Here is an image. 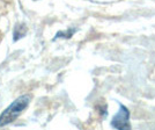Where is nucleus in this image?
I'll return each mask as SVG.
<instances>
[{"instance_id": "2", "label": "nucleus", "mask_w": 155, "mask_h": 130, "mask_svg": "<svg viewBox=\"0 0 155 130\" xmlns=\"http://www.w3.org/2000/svg\"><path fill=\"white\" fill-rule=\"evenodd\" d=\"M111 125L116 129H131L130 124V111L129 109L119 104V111L114 116L111 121Z\"/></svg>"}, {"instance_id": "1", "label": "nucleus", "mask_w": 155, "mask_h": 130, "mask_svg": "<svg viewBox=\"0 0 155 130\" xmlns=\"http://www.w3.org/2000/svg\"><path fill=\"white\" fill-rule=\"evenodd\" d=\"M29 104H30V97L29 95H21L18 99H15L13 102L1 113V115H0V128L14 122L29 106Z\"/></svg>"}, {"instance_id": "3", "label": "nucleus", "mask_w": 155, "mask_h": 130, "mask_svg": "<svg viewBox=\"0 0 155 130\" xmlns=\"http://www.w3.org/2000/svg\"><path fill=\"white\" fill-rule=\"evenodd\" d=\"M27 32V27L23 23L16 25L15 29H14V41H18L19 39H22Z\"/></svg>"}, {"instance_id": "4", "label": "nucleus", "mask_w": 155, "mask_h": 130, "mask_svg": "<svg viewBox=\"0 0 155 130\" xmlns=\"http://www.w3.org/2000/svg\"><path fill=\"white\" fill-rule=\"evenodd\" d=\"M75 32V29H71L70 32H57V35H56V37L53 39H59V37H65V39H70L72 35Z\"/></svg>"}]
</instances>
